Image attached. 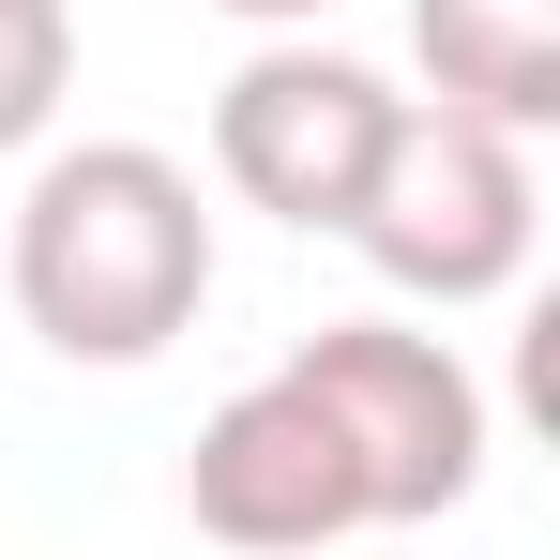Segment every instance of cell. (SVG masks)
<instances>
[{
	"label": "cell",
	"mask_w": 560,
	"mask_h": 560,
	"mask_svg": "<svg viewBox=\"0 0 560 560\" xmlns=\"http://www.w3.org/2000/svg\"><path fill=\"white\" fill-rule=\"evenodd\" d=\"M288 378L318 394V424L349 440L364 469V515L378 530H409V515H455L485 455H500V424H485V378L440 349V334H409V318H318Z\"/></svg>",
	"instance_id": "obj_3"
},
{
	"label": "cell",
	"mask_w": 560,
	"mask_h": 560,
	"mask_svg": "<svg viewBox=\"0 0 560 560\" xmlns=\"http://www.w3.org/2000/svg\"><path fill=\"white\" fill-rule=\"evenodd\" d=\"M318 560H349V546H318Z\"/></svg>",
	"instance_id": "obj_9"
},
{
	"label": "cell",
	"mask_w": 560,
	"mask_h": 560,
	"mask_svg": "<svg viewBox=\"0 0 560 560\" xmlns=\"http://www.w3.org/2000/svg\"><path fill=\"white\" fill-rule=\"evenodd\" d=\"M378 137H394V77L349 61V46L273 31V46L212 92V183L243 197V212H273V228H349Z\"/></svg>",
	"instance_id": "obj_4"
},
{
	"label": "cell",
	"mask_w": 560,
	"mask_h": 560,
	"mask_svg": "<svg viewBox=\"0 0 560 560\" xmlns=\"http://www.w3.org/2000/svg\"><path fill=\"white\" fill-rule=\"evenodd\" d=\"M212 15H243V31H318L334 0H212Z\"/></svg>",
	"instance_id": "obj_8"
},
{
	"label": "cell",
	"mask_w": 560,
	"mask_h": 560,
	"mask_svg": "<svg viewBox=\"0 0 560 560\" xmlns=\"http://www.w3.org/2000/svg\"><path fill=\"white\" fill-rule=\"evenodd\" d=\"M183 515H197L228 560H318V546H349V530H378L349 440L318 424V394H303L288 364L243 378V394L197 424V455H183Z\"/></svg>",
	"instance_id": "obj_5"
},
{
	"label": "cell",
	"mask_w": 560,
	"mask_h": 560,
	"mask_svg": "<svg viewBox=\"0 0 560 560\" xmlns=\"http://www.w3.org/2000/svg\"><path fill=\"white\" fill-rule=\"evenodd\" d=\"M0 273H15V318L61 364H152L212 303V197L152 137H77V152L31 167Z\"/></svg>",
	"instance_id": "obj_1"
},
{
	"label": "cell",
	"mask_w": 560,
	"mask_h": 560,
	"mask_svg": "<svg viewBox=\"0 0 560 560\" xmlns=\"http://www.w3.org/2000/svg\"><path fill=\"white\" fill-rule=\"evenodd\" d=\"M409 61L424 92L500 121V137H546L560 121V0H409Z\"/></svg>",
	"instance_id": "obj_6"
},
{
	"label": "cell",
	"mask_w": 560,
	"mask_h": 560,
	"mask_svg": "<svg viewBox=\"0 0 560 560\" xmlns=\"http://www.w3.org/2000/svg\"><path fill=\"white\" fill-rule=\"evenodd\" d=\"M530 228H546L530 137H500V121H469L440 92H394V137H378L334 243H364V273L409 288V303H485V288L530 273Z\"/></svg>",
	"instance_id": "obj_2"
},
{
	"label": "cell",
	"mask_w": 560,
	"mask_h": 560,
	"mask_svg": "<svg viewBox=\"0 0 560 560\" xmlns=\"http://www.w3.org/2000/svg\"><path fill=\"white\" fill-rule=\"evenodd\" d=\"M77 92V0H0V152H31Z\"/></svg>",
	"instance_id": "obj_7"
}]
</instances>
